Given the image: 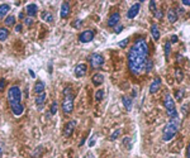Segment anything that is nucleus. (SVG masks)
<instances>
[{
	"mask_svg": "<svg viewBox=\"0 0 190 158\" xmlns=\"http://www.w3.org/2000/svg\"><path fill=\"white\" fill-rule=\"evenodd\" d=\"M164 106L166 108L167 111H171V110H175V101L174 99L171 98V95H166L164 99Z\"/></svg>",
	"mask_w": 190,
	"mask_h": 158,
	"instance_id": "9d476101",
	"label": "nucleus"
},
{
	"mask_svg": "<svg viewBox=\"0 0 190 158\" xmlns=\"http://www.w3.org/2000/svg\"><path fill=\"white\" fill-rule=\"evenodd\" d=\"M56 113H57V103L53 101V103H52V105H51V114H52V115H55Z\"/></svg>",
	"mask_w": 190,
	"mask_h": 158,
	"instance_id": "c9c22d12",
	"label": "nucleus"
},
{
	"mask_svg": "<svg viewBox=\"0 0 190 158\" xmlns=\"http://www.w3.org/2000/svg\"><path fill=\"white\" fill-rule=\"evenodd\" d=\"M178 13L175 9H169V12H167V19H169V22L170 23H175L178 20Z\"/></svg>",
	"mask_w": 190,
	"mask_h": 158,
	"instance_id": "a211bd4d",
	"label": "nucleus"
},
{
	"mask_svg": "<svg viewBox=\"0 0 190 158\" xmlns=\"http://www.w3.org/2000/svg\"><path fill=\"white\" fill-rule=\"evenodd\" d=\"M70 14V4L67 1L62 3V5H61V17L62 18H67Z\"/></svg>",
	"mask_w": 190,
	"mask_h": 158,
	"instance_id": "dca6fc26",
	"label": "nucleus"
},
{
	"mask_svg": "<svg viewBox=\"0 0 190 158\" xmlns=\"http://www.w3.org/2000/svg\"><path fill=\"white\" fill-rule=\"evenodd\" d=\"M175 77H176V80L179 81V82H181V81L184 80V72L180 68H176L175 70Z\"/></svg>",
	"mask_w": 190,
	"mask_h": 158,
	"instance_id": "bb28decb",
	"label": "nucleus"
},
{
	"mask_svg": "<svg viewBox=\"0 0 190 158\" xmlns=\"http://www.w3.org/2000/svg\"><path fill=\"white\" fill-rule=\"evenodd\" d=\"M152 65H153V63H152V61H151V60H147L146 66H145V70H146V72H147V74H148L150 71L152 70Z\"/></svg>",
	"mask_w": 190,
	"mask_h": 158,
	"instance_id": "2f4dec72",
	"label": "nucleus"
},
{
	"mask_svg": "<svg viewBox=\"0 0 190 158\" xmlns=\"http://www.w3.org/2000/svg\"><path fill=\"white\" fill-rule=\"evenodd\" d=\"M123 144L126 146V148H131V139H129V137H124V139H123Z\"/></svg>",
	"mask_w": 190,
	"mask_h": 158,
	"instance_id": "4c0bfd02",
	"label": "nucleus"
},
{
	"mask_svg": "<svg viewBox=\"0 0 190 158\" xmlns=\"http://www.w3.org/2000/svg\"><path fill=\"white\" fill-rule=\"evenodd\" d=\"M85 139H86V137H84V138H83V139H81V142H80V144H79V146H83V144H84V142H85Z\"/></svg>",
	"mask_w": 190,
	"mask_h": 158,
	"instance_id": "de8ad7c7",
	"label": "nucleus"
},
{
	"mask_svg": "<svg viewBox=\"0 0 190 158\" xmlns=\"http://www.w3.org/2000/svg\"><path fill=\"white\" fill-rule=\"evenodd\" d=\"M24 24H26V25H32V24H33V19H32L31 17L24 18Z\"/></svg>",
	"mask_w": 190,
	"mask_h": 158,
	"instance_id": "a19ab883",
	"label": "nucleus"
},
{
	"mask_svg": "<svg viewBox=\"0 0 190 158\" xmlns=\"http://www.w3.org/2000/svg\"><path fill=\"white\" fill-rule=\"evenodd\" d=\"M183 4H184V5L190 7V0H183Z\"/></svg>",
	"mask_w": 190,
	"mask_h": 158,
	"instance_id": "a18cd8bd",
	"label": "nucleus"
},
{
	"mask_svg": "<svg viewBox=\"0 0 190 158\" xmlns=\"http://www.w3.org/2000/svg\"><path fill=\"white\" fill-rule=\"evenodd\" d=\"M9 36V31L7 28H0V41L4 42Z\"/></svg>",
	"mask_w": 190,
	"mask_h": 158,
	"instance_id": "b1692460",
	"label": "nucleus"
},
{
	"mask_svg": "<svg viewBox=\"0 0 190 158\" xmlns=\"http://www.w3.org/2000/svg\"><path fill=\"white\" fill-rule=\"evenodd\" d=\"M186 157L190 158V144L188 146V149H186Z\"/></svg>",
	"mask_w": 190,
	"mask_h": 158,
	"instance_id": "49530a36",
	"label": "nucleus"
},
{
	"mask_svg": "<svg viewBox=\"0 0 190 158\" xmlns=\"http://www.w3.org/2000/svg\"><path fill=\"white\" fill-rule=\"evenodd\" d=\"M94 39V31H84L83 33H80V36H79V41L81 42V43H89V42H91Z\"/></svg>",
	"mask_w": 190,
	"mask_h": 158,
	"instance_id": "423d86ee",
	"label": "nucleus"
},
{
	"mask_svg": "<svg viewBox=\"0 0 190 158\" xmlns=\"http://www.w3.org/2000/svg\"><path fill=\"white\" fill-rule=\"evenodd\" d=\"M9 10H10V4H1L0 5V19L5 17Z\"/></svg>",
	"mask_w": 190,
	"mask_h": 158,
	"instance_id": "aec40b11",
	"label": "nucleus"
},
{
	"mask_svg": "<svg viewBox=\"0 0 190 158\" xmlns=\"http://www.w3.org/2000/svg\"><path fill=\"white\" fill-rule=\"evenodd\" d=\"M164 48H165V55H166V57H169V56H170V51H171V43H170L169 41L165 42Z\"/></svg>",
	"mask_w": 190,
	"mask_h": 158,
	"instance_id": "c756f323",
	"label": "nucleus"
},
{
	"mask_svg": "<svg viewBox=\"0 0 190 158\" xmlns=\"http://www.w3.org/2000/svg\"><path fill=\"white\" fill-rule=\"evenodd\" d=\"M42 153H43V147L39 146V147H37L34 149V152L32 153V156H33V158H41Z\"/></svg>",
	"mask_w": 190,
	"mask_h": 158,
	"instance_id": "a878e982",
	"label": "nucleus"
},
{
	"mask_svg": "<svg viewBox=\"0 0 190 158\" xmlns=\"http://www.w3.org/2000/svg\"><path fill=\"white\" fill-rule=\"evenodd\" d=\"M46 92H42V94H39L38 96L36 98V105H37V109H43V106H45V101H46Z\"/></svg>",
	"mask_w": 190,
	"mask_h": 158,
	"instance_id": "ddd939ff",
	"label": "nucleus"
},
{
	"mask_svg": "<svg viewBox=\"0 0 190 158\" xmlns=\"http://www.w3.org/2000/svg\"><path fill=\"white\" fill-rule=\"evenodd\" d=\"M34 91L39 95L42 92H45V82L43 81H37L36 85H34Z\"/></svg>",
	"mask_w": 190,
	"mask_h": 158,
	"instance_id": "412c9836",
	"label": "nucleus"
},
{
	"mask_svg": "<svg viewBox=\"0 0 190 158\" xmlns=\"http://www.w3.org/2000/svg\"><path fill=\"white\" fill-rule=\"evenodd\" d=\"M74 94L71 87H65L64 90V100H62V111L67 115L71 114L74 110Z\"/></svg>",
	"mask_w": 190,
	"mask_h": 158,
	"instance_id": "7ed1b4c3",
	"label": "nucleus"
},
{
	"mask_svg": "<svg viewBox=\"0 0 190 158\" xmlns=\"http://www.w3.org/2000/svg\"><path fill=\"white\" fill-rule=\"evenodd\" d=\"M20 99H22V92L19 86H12L8 91V100L9 104L14 105V104H20Z\"/></svg>",
	"mask_w": 190,
	"mask_h": 158,
	"instance_id": "20e7f679",
	"label": "nucleus"
},
{
	"mask_svg": "<svg viewBox=\"0 0 190 158\" xmlns=\"http://www.w3.org/2000/svg\"><path fill=\"white\" fill-rule=\"evenodd\" d=\"M175 98H176V100H183V98H184V90L181 89V90H178L176 92H175Z\"/></svg>",
	"mask_w": 190,
	"mask_h": 158,
	"instance_id": "7c9ffc66",
	"label": "nucleus"
},
{
	"mask_svg": "<svg viewBox=\"0 0 190 158\" xmlns=\"http://www.w3.org/2000/svg\"><path fill=\"white\" fill-rule=\"evenodd\" d=\"M122 101H123V105L127 110H131L132 109V100L128 98V96H123L122 98Z\"/></svg>",
	"mask_w": 190,
	"mask_h": 158,
	"instance_id": "5701e85b",
	"label": "nucleus"
},
{
	"mask_svg": "<svg viewBox=\"0 0 190 158\" xmlns=\"http://www.w3.org/2000/svg\"><path fill=\"white\" fill-rule=\"evenodd\" d=\"M147 56H148V46L146 39L145 38L137 39L128 53V67L132 74L140 75L142 72L147 62Z\"/></svg>",
	"mask_w": 190,
	"mask_h": 158,
	"instance_id": "f257e3e1",
	"label": "nucleus"
},
{
	"mask_svg": "<svg viewBox=\"0 0 190 158\" xmlns=\"http://www.w3.org/2000/svg\"><path fill=\"white\" fill-rule=\"evenodd\" d=\"M15 32H17V33L22 32V24H18V25H15Z\"/></svg>",
	"mask_w": 190,
	"mask_h": 158,
	"instance_id": "37998d69",
	"label": "nucleus"
},
{
	"mask_svg": "<svg viewBox=\"0 0 190 158\" xmlns=\"http://www.w3.org/2000/svg\"><path fill=\"white\" fill-rule=\"evenodd\" d=\"M121 134H122V129H115V130L112 133V135H110V141H115Z\"/></svg>",
	"mask_w": 190,
	"mask_h": 158,
	"instance_id": "cd10ccee",
	"label": "nucleus"
},
{
	"mask_svg": "<svg viewBox=\"0 0 190 158\" xmlns=\"http://www.w3.org/2000/svg\"><path fill=\"white\" fill-rule=\"evenodd\" d=\"M148 9L150 10L152 12V13H156V1H153V0H152V1H150V5H148Z\"/></svg>",
	"mask_w": 190,
	"mask_h": 158,
	"instance_id": "f704fd0d",
	"label": "nucleus"
},
{
	"mask_svg": "<svg viewBox=\"0 0 190 158\" xmlns=\"http://www.w3.org/2000/svg\"><path fill=\"white\" fill-rule=\"evenodd\" d=\"M128 43H129V38H126V39H123V41H121L119 43H118V46H119L121 48H126Z\"/></svg>",
	"mask_w": 190,
	"mask_h": 158,
	"instance_id": "473e14b6",
	"label": "nucleus"
},
{
	"mask_svg": "<svg viewBox=\"0 0 190 158\" xmlns=\"http://www.w3.org/2000/svg\"><path fill=\"white\" fill-rule=\"evenodd\" d=\"M119 20H121V14L119 13H113L110 17H109V20H108V25L114 28L115 25L119 24Z\"/></svg>",
	"mask_w": 190,
	"mask_h": 158,
	"instance_id": "9b49d317",
	"label": "nucleus"
},
{
	"mask_svg": "<svg viewBox=\"0 0 190 158\" xmlns=\"http://www.w3.org/2000/svg\"><path fill=\"white\" fill-rule=\"evenodd\" d=\"M151 34H152V38H153L155 41L160 39V29H159L157 24H152L151 25Z\"/></svg>",
	"mask_w": 190,
	"mask_h": 158,
	"instance_id": "6ab92c4d",
	"label": "nucleus"
},
{
	"mask_svg": "<svg viewBox=\"0 0 190 158\" xmlns=\"http://www.w3.org/2000/svg\"><path fill=\"white\" fill-rule=\"evenodd\" d=\"M103 98H104V91L103 90H98V91L95 92V100H96V101H102Z\"/></svg>",
	"mask_w": 190,
	"mask_h": 158,
	"instance_id": "c85d7f7f",
	"label": "nucleus"
},
{
	"mask_svg": "<svg viewBox=\"0 0 190 158\" xmlns=\"http://www.w3.org/2000/svg\"><path fill=\"white\" fill-rule=\"evenodd\" d=\"M91 81H93V84L95 86H99V85H102L104 82V76L102 74H95L91 77Z\"/></svg>",
	"mask_w": 190,
	"mask_h": 158,
	"instance_id": "f3484780",
	"label": "nucleus"
},
{
	"mask_svg": "<svg viewBox=\"0 0 190 158\" xmlns=\"http://www.w3.org/2000/svg\"><path fill=\"white\" fill-rule=\"evenodd\" d=\"M10 108H12V111L13 114L15 116H19L20 114L23 113V110H24V108H23V105L22 104H14V105H10Z\"/></svg>",
	"mask_w": 190,
	"mask_h": 158,
	"instance_id": "2eb2a0df",
	"label": "nucleus"
},
{
	"mask_svg": "<svg viewBox=\"0 0 190 158\" xmlns=\"http://www.w3.org/2000/svg\"><path fill=\"white\" fill-rule=\"evenodd\" d=\"M81 24H83V20H81V19H76V20L72 22V27H74V28L81 27Z\"/></svg>",
	"mask_w": 190,
	"mask_h": 158,
	"instance_id": "e433bc0d",
	"label": "nucleus"
},
{
	"mask_svg": "<svg viewBox=\"0 0 190 158\" xmlns=\"http://www.w3.org/2000/svg\"><path fill=\"white\" fill-rule=\"evenodd\" d=\"M122 31H123V25H119V24H118V25L114 27V33H117V34H119Z\"/></svg>",
	"mask_w": 190,
	"mask_h": 158,
	"instance_id": "ea45409f",
	"label": "nucleus"
},
{
	"mask_svg": "<svg viewBox=\"0 0 190 158\" xmlns=\"http://www.w3.org/2000/svg\"><path fill=\"white\" fill-rule=\"evenodd\" d=\"M162 17H164V13H162V10H156V13H155V18L161 19Z\"/></svg>",
	"mask_w": 190,
	"mask_h": 158,
	"instance_id": "79ce46f5",
	"label": "nucleus"
},
{
	"mask_svg": "<svg viewBox=\"0 0 190 158\" xmlns=\"http://www.w3.org/2000/svg\"><path fill=\"white\" fill-rule=\"evenodd\" d=\"M5 86H7L5 79H0V92H3L4 90H5Z\"/></svg>",
	"mask_w": 190,
	"mask_h": 158,
	"instance_id": "72a5a7b5",
	"label": "nucleus"
},
{
	"mask_svg": "<svg viewBox=\"0 0 190 158\" xmlns=\"http://www.w3.org/2000/svg\"><path fill=\"white\" fill-rule=\"evenodd\" d=\"M19 18H22V19H23V18H24V14L20 13V14H19Z\"/></svg>",
	"mask_w": 190,
	"mask_h": 158,
	"instance_id": "8fccbe9b",
	"label": "nucleus"
},
{
	"mask_svg": "<svg viewBox=\"0 0 190 158\" xmlns=\"http://www.w3.org/2000/svg\"><path fill=\"white\" fill-rule=\"evenodd\" d=\"M89 62H90V66H91L93 68H99V67L104 63V57L99 53H93L90 56Z\"/></svg>",
	"mask_w": 190,
	"mask_h": 158,
	"instance_id": "39448f33",
	"label": "nucleus"
},
{
	"mask_svg": "<svg viewBox=\"0 0 190 158\" xmlns=\"http://www.w3.org/2000/svg\"><path fill=\"white\" fill-rule=\"evenodd\" d=\"M29 74H31V76H32V77H34V72H33L32 70H29Z\"/></svg>",
	"mask_w": 190,
	"mask_h": 158,
	"instance_id": "09e8293b",
	"label": "nucleus"
},
{
	"mask_svg": "<svg viewBox=\"0 0 190 158\" xmlns=\"http://www.w3.org/2000/svg\"><path fill=\"white\" fill-rule=\"evenodd\" d=\"M95 141H96V134H94V135L90 138V141H89V147H93L95 144Z\"/></svg>",
	"mask_w": 190,
	"mask_h": 158,
	"instance_id": "58836bf2",
	"label": "nucleus"
},
{
	"mask_svg": "<svg viewBox=\"0 0 190 158\" xmlns=\"http://www.w3.org/2000/svg\"><path fill=\"white\" fill-rule=\"evenodd\" d=\"M86 71H88V66L85 63H79L77 66L75 67L74 72H75V76L76 77H84L86 75Z\"/></svg>",
	"mask_w": 190,
	"mask_h": 158,
	"instance_id": "6e6552de",
	"label": "nucleus"
},
{
	"mask_svg": "<svg viewBox=\"0 0 190 158\" xmlns=\"http://www.w3.org/2000/svg\"><path fill=\"white\" fill-rule=\"evenodd\" d=\"M160 86H161V79L156 77L150 85V94H156L160 90Z\"/></svg>",
	"mask_w": 190,
	"mask_h": 158,
	"instance_id": "f8f14e48",
	"label": "nucleus"
},
{
	"mask_svg": "<svg viewBox=\"0 0 190 158\" xmlns=\"http://www.w3.org/2000/svg\"><path fill=\"white\" fill-rule=\"evenodd\" d=\"M180 124H181L180 116L170 119V122L166 124V127L164 128V132H162V139H164L165 142L171 141L175 135H176L178 130L180 129Z\"/></svg>",
	"mask_w": 190,
	"mask_h": 158,
	"instance_id": "f03ea898",
	"label": "nucleus"
},
{
	"mask_svg": "<svg viewBox=\"0 0 190 158\" xmlns=\"http://www.w3.org/2000/svg\"><path fill=\"white\" fill-rule=\"evenodd\" d=\"M140 9H141V4H140V3H134V4H133V5L129 8V10H128L127 18H128V19H133V18L137 15V14L140 13Z\"/></svg>",
	"mask_w": 190,
	"mask_h": 158,
	"instance_id": "1a4fd4ad",
	"label": "nucleus"
},
{
	"mask_svg": "<svg viewBox=\"0 0 190 158\" xmlns=\"http://www.w3.org/2000/svg\"><path fill=\"white\" fill-rule=\"evenodd\" d=\"M178 42V37L176 36H172L171 37V43H176Z\"/></svg>",
	"mask_w": 190,
	"mask_h": 158,
	"instance_id": "c03bdc74",
	"label": "nucleus"
},
{
	"mask_svg": "<svg viewBox=\"0 0 190 158\" xmlns=\"http://www.w3.org/2000/svg\"><path fill=\"white\" fill-rule=\"evenodd\" d=\"M4 23H5V25H8V27L14 25V24H15V17H14V15H8L5 18V20H4Z\"/></svg>",
	"mask_w": 190,
	"mask_h": 158,
	"instance_id": "393cba45",
	"label": "nucleus"
},
{
	"mask_svg": "<svg viewBox=\"0 0 190 158\" xmlns=\"http://www.w3.org/2000/svg\"><path fill=\"white\" fill-rule=\"evenodd\" d=\"M27 13H28V15H29L31 18L33 17H36L37 15V13H38V5H36V4H28L27 5Z\"/></svg>",
	"mask_w": 190,
	"mask_h": 158,
	"instance_id": "4468645a",
	"label": "nucleus"
},
{
	"mask_svg": "<svg viewBox=\"0 0 190 158\" xmlns=\"http://www.w3.org/2000/svg\"><path fill=\"white\" fill-rule=\"evenodd\" d=\"M41 18L43 19V20L48 22V23H52V22H53V17H52V14H51L50 12H42Z\"/></svg>",
	"mask_w": 190,
	"mask_h": 158,
	"instance_id": "4be33fe9",
	"label": "nucleus"
},
{
	"mask_svg": "<svg viewBox=\"0 0 190 158\" xmlns=\"http://www.w3.org/2000/svg\"><path fill=\"white\" fill-rule=\"evenodd\" d=\"M1 154H3V151H1V147H0V157H1Z\"/></svg>",
	"mask_w": 190,
	"mask_h": 158,
	"instance_id": "3c124183",
	"label": "nucleus"
},
{
	"mask_svg": "<svg viewBox=\"0 0 190 158\" xmlns=\"http://www.w3.org/2000/svg\"><path fill=\"white\" fill-rule=\"evenodd\" d=\"M75 127H76V122L75 120H71L69 123H66L65 124V127H64V135L66 138H69L72 135V133L75 130Z\"/></svg>",
	"mask_w": 190,
	"mask_h": 158,
	"instance_id": "0eeeda50",
	"label": "nucleus"
}]
</instances>
